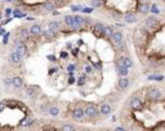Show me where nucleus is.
I'll list each match as a JSON object with an SVG mask.
<instances>
[{
    "label": "nucleus",
    "mask_w": 165,
    "mask_h": 131,
    "mask_svg": "<svg viewBox=\"0 0 165 131\" xmlns=\"http://www.w3.org/2000/svg\"><path fill=\"white\" fill-rule=\"evenodd\" d=\"M72 10H73V11H78V10H79V7H76V5H73V7H72Z\"/></svg>",
    "instance_id": "a19ab883"
},
{
    "label": "nucleus",
    "mask_w": 165,
    "mask_h": 131,
    "mask_svg": "<svg viewBox=\"0 0 165 131\" xmlns=\"http://www.w3.org/2000/svg\"><path fill=\"white\" fill-rule=\"evenodd\" d=\"M121 62H122V66H124V67L127 68V69L133 66V62H131V60L129 58H122L121 59Z\"/></svg>",
    "instance_id": "9b49d317"
},
{
    "label": "nucleus",
    "mask_w": 165,
    "mask_h": 131,
    "mask_svg": "<svg viewBox=\"0 0 165 131\" xmlns=\"http://www.w3.org/2000/svg\"><path fill=\"white\" fill-rule=\"evenodd\" d=\"M81 25H82V24H79V23H77V22L73 21V23H72V25H71V26H72L74 30H78L79 27H81Z\"/></svg>",
    "instance_id": "c85d7f7f"
},
{
    "label": "nucleus",
    "mask_w": 165,
    "mask_h": 131,
    "mask_svg": "<svg viewBox=\"0 0 165 131\" xmlns=\"http://www.w3.org/2000/svg\"><path fill=\"white\" fill-rule=\"evenodd\" d=\"M67 70L70 71V72H73V71L75 70V66H74V65H71V66H68V67H67Z\"/></svg>",
    "instance_id": "473e14b6"
},
{
    "label": "nucleus",
    "mask_w": 165,
    "mask_h": 131,
    "mask_svg": "<svg viewBox=\"0 0 165 131\" xmlns=\"http://www.w3.org/2000/svg\"><path fill=\"white\" fill-rule=\"evenodd\" d=\"M16 53L19 54V56H25V54H26V48H25V46L23 45V43L22 42H18V45H16Z\"/></svg>",
    "instance_id": "20e7f679"
},
{
    "label": "nucleus",
    "mask_w": 165,
    "mask_h": 131,
    "mask_svg": "<svg viewBox=\"0 0 165 131\" xmlns=\"http://www.w3.org/2000/svg\"><path fill=\"white\" fill-rule=\"evenodd\" d=\"M43 35H45L47 38H53L54 37L53 32L50 31V30H46V31H43Z\"/></svg>",
    "instance_id": "4be33fe9"
},
{
    "label": "nucleus",
    "mask_w": 165,
    "mask_h": 131,
    "mask_svg": "<svg viewBox=\"0 0 165 131\" xmlns=\"http://www.w3.org/2000/svg\"><path fill=\"white\" fill-rule=\"evenodd\" d=\"M145 26L150 30H155L156 27L159 26V22L154 18H149L147 21H145Z\"/></svg>",
    "instance_id": "f257e3e1"
},
{
    "label": "nucleus",
    "mask_w": 165,
    "mask_h": 131,
    "mask_svg": "<svg viewBox=\"0 0 165 131\" xmlns=\"http://www.w3.org/2000/svg\"><path fill=\"white\" fill-rule=\"evenodd\" d=\"M45 9L47 11H54V9H56V5H54L53 2L47 1L46 3H45Z\"/></svg>",
    "instance_id": "dca6fc26"
},
{
    "label": "nucleus",
    "mask_w": 165,
    "mask_h": 131,
    "mask_svg": "<svg viewBox=\"0 0 165 131\" xmlns=\"http://www.w3.org/2000/svg\"><path fill=\"white\" fill-rule=\"evenodd\" d=\"M3 109H4V104L2 103V102H0V113H1Z\"/></svg>",
    "instance_id": "c9c22d12"
},
{
    "label": "nucleus",
    "mask_w": 165,
    "mask_h": 131,
    "mask_svg": "<svg viewBox=\"0 0 165 131\" xmlns=\"http://www.w3.org/2000/svg\"><path fill=\"white\" fill-rule=\"evenodd\" d=\"M28 34H29V32L27 31L26 29H23V30L21 31V37H22V38H24V39L28 38Z\"/></svg>",
    "instance_id": "b1692460"
},
{
    "label": "nucleus",
    "mask_w": 165,
    "mask_h": 131,
    "mask_svg": "<svg viewBox=\"0 0 165 131\" xmlns=\"http://www.w3.org/2000/svg\"><path fill=\"white\" fill-rule=\"evenodd\" d=\"M119 73L121 75H123V76H126L128 74V70H127V68H125L124 66H121V67H119Z\"/></svg>",
    "instance_id": "6ab92c4d"
},
{
    "label": "nucleus",
    "mask_w": 165,
    "mask_h": 131,
    "mask_svg": "<svg viewBox=\"0 0 165 131\" xmlns=\"http://www.w3.org/2000/svg\"><path fill=\"white\" fill-rule=\"evenodd\" d=\"M97 108L95 107L93 105H89V106H87V108H86V110H85V115L88 117H90V118H92V117H96L97 116Z\"/></svg>",
    "instance_id": "f03ea898"
},
{
    "label": "nucleus",
    "mask_w": 165,
    "mask_h": 131,
    "mask_svg": "<svg viewBox=\"0 0 165 131\" xmlns=\"http://www.w3.org/2000/svg\"><path fill=\"white\" fill-rule=\"evenodd\" d=\"M11 60H12L14 64H19V62H20V60H21V57L19 56V54L15 51V53L11 54Z\"/></svg>",
    "instance_id": "a211bd4d"
},
{
    "label": "nucleus",
    "mask_w": 165,
    "mask_h": 131,
    "mask_svg": "<svg viewBox=\"0 0 165 131\" xmlns=\"http://www.w3.org/2000/svg\"><path fill=\"white\" fill-rule=\"evenodd\" d=\"M60 131H75V129H74L71 125H65V126H63V127L61 128V130H60Z\"/></svg>",
    "instance_id": "5701e85b"
},
{
    "label": "nucleus",
    "mask_w": 165,
    "mask_h": 131,
    "mask_svg": "<svg viewBox=\"0 0 165 131\" xmlns=\"http://www.w3.org/2000/svg\"><path fill=\"white\" fill-rule=\"evenodd\" d=\"M128 84H129V80L127 78H122V79H120V81H119V85H120V87L121 89H126V87L128 86Z\"/></svg>",
    "instance_id": "1a4fd4ad"
},
{
    "label": "nucleus",
    "mask_w": 165,
    "mask_h": 131,
    "mask_svg": "<svg viewBox=\"0 0 165 131\" xmlns=\"http://www.w3.org/2000/svg\"><path fill=\"white\" fill-rule=\"evenodd\" d=\"M31 124H32L31 118H26V119H24L23 121L21 122V126H22V127H27V126H29Z\"/></svg>",
    "instance_id": "393cba45"
},
{
    "label": "nucleus",
    "mask_w": 165,
    "mask_h": 131,
    "mask_svg": "<svg viewBox=\"0 0 165 131\" xmlns=\"http://www.w3.org/2000/svg\"><path fill=\"white\" fill-rule=\"evenodd\" d=\"M125 21L127 22V23H134L135 21H136V16L133 13H127V14L125 15Z\"/></svg>",
    "instance_id": "ddd939ff"
},
{
    "label": "nucleus",
    "mask_w": 165,
    "mask_h": 131,
    "mask_svg": "<svg viewBox=\"0 0 165 131\" xmlns=\"http://www.w3.org/2000/svg\"><path fill=\"white\" fill-rule=\"evenodd\" d=\"M82 12H86V13L92 12V9H90V8H86V9H82Z\"/></svg>",
    "instance_id": "72a5a7b5"
},
{
    "label": "nucleus",
    "mask_w": 165,
    "mask_h": 131,
    "mask_svg": "<svg viewBox=\"0 0 165 131\" xmlns=\"http://www.w3.org/2000/svg\"><path fill=\"white\" fill-rule=\"evenodd\" d=\"M112 37H113V40L115 43H120V42H122L123 35H122V33H120V32H113Z\"/></svg>",
    "instance_id": "9d476101"
},
{
    "label": "nucleus",
    "mask_w": 165,
    "mask_h": 131,
    "mask_svg": "<svg viewBox=\"0 0 165 131\" xmlns=\"http://www.w3.org/2000/svg\"><path fill=\"white\" fill-rule=\"evenodd\" d=\"M149 80H158V81H161V80H163V76H162V75H159V76H149Z\"/></svg>",
    "instance_id": "c756f323"
},
{
    "label": "nucleus",
    "mask_w": 165,
    "mask_h": 131,
    "mask_svg": "<svg viewBox=\"0 0 165 131\" xmlns=\"http://www.w3.org/2000/svg\"><path fill=\"white\" fill-rule=\"evenodd\" d=\"M117 48H119L120 50H123V49L125 48V43H124V42H120V43H117Z\"/></svg>",
    "instance_id": "7c9ffc66"
},
{
    "label": "nucleus",
    "mask_w": 165,
    "mask_h": 131,
    "mask_svg": "<svg viewBox=\"0 0 165 131\" xmlns=\"http://www.w3.org/2000/svg\"><path fill=\"white\" fill-rule=\"evenodd\" d=\"M141 1H145V0H141Z\"/></svg>",
    "instance_id": "a18cd8bd"
},
{
    "label": "nucleus",
    "mask_w": 165,
    "mask_h": 131,
    "mask_svg": "<svg viewBox=\"0 0 165 131\" xmlns=\"http://www.w3.org/2000/svg\"><path fill=\"white\" fill-rule=\"evenodd\" d=\"M139 11L141 13H147L148 11H149V5H148L147 3H142L139 5Z\"/></svg>",
    "instance_id": "aec40b11"
},
{
    "label": "nucleus",
    "mask_w": 165,
    "mask_h": 131,
    "mask_svg": "<svg viewBox=\"0 0 165 131\" xmlns=\"http://www.w3.org/2000/svg\"><path fill=\"white\" fill-rule=\"evenodd\" d=\"M111 111V107L108 105V104H104V105L101 106V114L103 115H108Z\"/></svg>",
    "instance_id": "f3484780"
},
{
    "label": "nucleus",
    "mask_w": 165,
    "mask_h": 131,
    "mask_svg": "<svg viewBox=\"0 0 165 131\" xmlns=\"http://www.w3.org/2000/svg\"><path fill=\"white\" fill-rule=\"evenodd\" d=\"M12 84H13V86H14L15 89H21L22 85H23V81H22L21 78L16 76V78L12 79Z\"/></svg>",
    "instance_id": "0eeeda50"
},
{
    "label": "nucleus",
    "mask_w": 165,
    "mask_h": 131,
    "mask_svg": "<svg viewBox=\"0 0 165 131\" xmlns=\"http://www.w3.org/2000/svg\"><path fill=\"white\" fill-rule=\"evenodd\" d=\"M50 115L51 116H58V115H59V108L51 107L50 108Z\"/></svg>",
    "instance_id": "a878e982"
},
{
    "label": "nucleus",
    "mask_w": 165,
    "mask_h": 131,
    "mask_svg": "<svg viewBox=\"0 0 165 131\" xmlns=\"http://www.w3.org/2000/svg\"><path fill=\"white\" fill-rule=\"evenodd\" d=\"M64 22H65V24H66V25H72V23H73V16L65 15L64 16Z\"/></svg>",
    "instance_id": "412c9836"
},
{
    "label": "nucleus",
    "mask_w": 165,
    "mask_h": 131,
    "mask_svg": "<svg viewBox=\"0 0 165 131\" xmlns=\"http://www.w3.org/2000/svg\"><path fill=\"white\" fill-rule=\"evenodd\" d=\"M85 116V111L82 110V109H75V110L73 111V117L74 118H76V119H82V117Z\"/></svg>",
    "instance_id": "6e6552de"
},
{
    "label": "nucleus",
    "mask_w": 165,
    "mask_h": 131,
    "mask_svg": "<svg viewBox=\"0 0 165 131\" xmlns=\"http://www.w3.org/2000/svg\"><path fill=\"white\" fill-rule=\"evenodd\" d=\"M47 58H48L49 60H52V61H54V60H56L54 56H47Z\"/></svg>",
    "instance_id": "ea45409f"
},
{
    "label": "nucleus",
    "mask_w": 165,
    "mask_h": 131,
    "mask_svg": "<svg viewBox=\"0 0 165 131\" xmlns=\"http://www.w3.org/2000/svg\"><path fill=\"white\" fill-rule=\"evenodd\" d=\"M41 32V27L39 25H33L31 29V33L33 35H39Z\"/></svg>",
    "instance_id": "4468645a"
},
{
    "label": "nucleus",
    "mask_w": 165,
    "mask_h": 131,
    "mask_svg": "<svg viewBox=\"0 0 165 131\" xmlns=\"http://www.w3.org/2000/svg\"><path fill=\"white\" fill-rule=\"evenodd\" d=\"M77 51H78V49H75V50H73V55H77Z\"/></svg>",
    "instance_id": "37998d69"
},
{
    "label": "nucleus",
    "mask_w": 165,
    "mask_h": 131,
    "mask_svg": "<svg viewBox=\"0 0 165 131\" xmlns=\"http://www.w3.org/2000/svg\"><path fill=\"white\" fill-rule=\"evenodd\" d=\"M74 82H75V78L71 76V78H70V80H68V84H73Z\"/></svg>",
    "instance_id": "f704fd0d"
},
{
    "label": "nucleus",
    "mask_w": 165,
    "mask_h": 131,
    "mask_svg": "<svg viewBox=\"0 0 165 131\" xmlns=\"http://www.w3.org/2000/svg\"><path fill=\"white\" fill-rule=\"evenodd\" d=\"M130 107L134 108V109H139L140 107H141V100L139 99L138 97H134L133 99L130 100Z\"/></svg>",
    "instance_id": "423d86ee"
},
{
    "label": "nucleus",
    "mask_w": 165,
    "mask_h": 131,
    "mask_svg": "<svg viewBox=\"0 0 165 131\" xmlns=\"http://www.w3.org/2000/svg\"><path fill=\"white\" fill-rule=\"evenodd\" d=\"M82 40L79 39V40H78V45H82Z\"/></svg>",
    "instance_id": "c03bdc74"
},
{
    "label": "nucleus",
    "mask_w": 165,
    "mask_h": 131,
    "mask_svg": "<svg viewBox=\"0 0 165 131\" xmlns=\"http://www.w3.org/2000/svg\"><path fill=\"white\" fill-rule=\"evenodd\" d=\"M148 96H149L151 99H159V98L162 96V94H161L160 90H158V89H151L150 91L148 92Z\"/></svg>",
    "instance_id": "7ed1b4c3"
},
{
    "label": "nucleus",
    "mask_w": 165,
    "mask_h": 131,
    "mask_svg": "<svg viewBox=\"0 0 165 131\" xmlns=\"http://www.w3.org/2000/svg\"><path fill=\"white\" fill-rule=\"evenodd\" d=\"M91 4L93 7H101L102 5V2L100 0H91Z\"/></svg>",
    "instance_id": "bb28decb"
},
{
    "label": "nucleus",
    "mask_w": 165,
    "mask_h": 131,
    "mask_svg": "<svg viewBox=\"0 0 165 131\" xmlns=\"http://www.w3.org/2000/svg\"><path fill=\"white\" fill-rule=\"evenodd\" d=\"M152 12H159L158 8H156V5H153L152 7Z\"/></svg>",
    "instance_id": "4c0bfd02"
},
{
    "label": "nucleus",
    "mask_w": 165,
    "mask_h": 131,
    "mask_svg": "<svg viewBox=\"0 0 165 131\" xmlns=\"http://www.w3.org/2000/svg\"><path fill=\"white\" fill-rule=\"evenodd\" d=\"M91 71H92L91 67H86V72H87V73H90Z\"/></svg>",
    "instance_id": "e433bc0d"
},
{
    "label": "nucleus",
    "mask_w": 165,
    "mask_h": 131,
    "mask_svg": "<svg viewBox=\"0 0 165 131\" xmlns=\"http://www.w3.org/2000/svg\"><path fill=\"white\" fill-rule=\"evenodd\" d=\"M85 83V76H81L78 80V85H82Z\"/></svg>",
    "instance_id": "2f4dec72"
},
{
    "label": "nucleus",
    "mask_w": 165,
    "mask_h": 131,
    "mask_svg": "<svg viewBox=\"0 0 165 131\" xmlns=\"http://www.w3.org/2000/svg\"><path fill=\"white\" fill-rule=\"evenodd\" d=\"M103 29H104V26L101 23L96 24V25L93 26V34H95L96 36H100L101 34H103Z\"/></svg>",
    "instance_id": "39448f33"
},
{
    "label": "nucleus",
    "mask_w": 165,
    "mask_h": 131,
    "mask_svg": "<svg viewBox=\"0 0 165 131\" xmlns=\"http://www.w3.org/2000/svg\"><path fill=\"white\" fill-rule=\"evenodd\" d=\"M49 30L52 32H54V31H58L59 30V23L56 21H52L49 23Z\"/></svg>",
    "instance_id": "2eb2a0df"
},
{
    "label": "nucleus",
    "mask_w": 165,
    "mask_h": 131,
    "mask_svg": "<svg viewBox=\"0 0 165 131\" xmlns=\"http://www.w3.org/2000/svg\"><path fill=\"white\" fill-rule=\"evenodd\" d=\"M115 131H126L124 128H122V127H117L116 129H115Z\"/></svg>",
    "instance_id": "58836bf2"
},
{
    "label": "nucleus",
    "mask_w": 165,
    "mask_h": 131,
    "mask_svg": "<svg viewBox=\"0 0 165 131\" xmlns=\"http://www.w3.org/2000/svg\"><path fill=\"white\" fill-rule=\"evenodd\" d=\"M61 57H62V58H66V57H67V53H64V51H63V53L61 54Z\"/></svg>",
    "instance_id": "79ce46f5"
},
{
    "label": "nucleus",
    "mask_w": 165,
    "mask_h": 131,
    "mask_svg": "<svg viewBox=\"0 0 165 131\" xmlns=\"http://www.w3.org/2000/svg\"><path fill=\"white\" fill-rule=\"evenodd\" d=\"M112 34H113V29H112L111 26H105L103 29V35L106 37H110L112 36Z\"/></svg>",
    "instance_id": "f8f14e48"
},
{
    "label": "nucleus",
    "mask_w": 165,
    "mask_h": 131,
    "mask_svg": "<svg viewBox=\"0 0 165 131\" xmlns=\"http://www.w3.org/2000/svg\"><path fill=\"white\" fill-rule=\"evenodd\" d=\"M27 95H28L29 97H34L35 96V92H34V90H33V87H29V89L27 90Z\"/></svg>",
    "instance_id": "cd10ccee"
}]
</instances>
